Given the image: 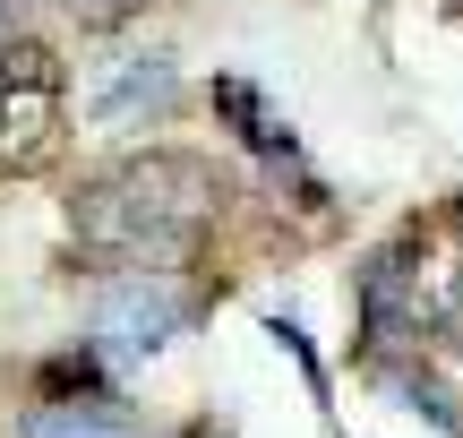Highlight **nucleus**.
<instances>
[{
  "instance_id": "nucleus-3",
  "label": "nucleus",
  "mask_w": 463,
  "mask_h": 438,
  "mask_svg": "<svg viewBox=\"0 0 463 438\" xmlns=\"http://www.w3.org/2000/svg\"><path fill=\"white\" fill-rule=\"evenodd\" d=\"M189 327V292L172 275H112L95 301V344L112 361H155Z\"/></svg>"
},
{
  "instance_id": "nucleus-4",
  "label": "nucleus",
  "mask_w": 463,
  "mask_h": 438,
  "mask_svg": "<svg viewBox=\"0 0 463 438\" xmlns=\"http://www.w3.org/2000/svg\"><path fill=\"white\" fill-rule=\"evenodd\" d=\"M172 95H181L172 61L137 52V61H120L112 78L95 86V120H112V129H137V120H164V112H172Z\"/></svg>"
},
{
  "instance_id": "nucleus-6",
  "label": "nucleus",
  "mask_w": 463,
  "mask_h": 438,
  "mask_svg": "<svg viewBox=\"0 0 463 438\" xmlns=\"http://www.w3.org/2000/svg\"><path fill=\"white\" fill-rule=\"evenodd\" d=\"M215 112H223V120H232V129H241L258 155H283V164H292V120H283V112H275V103H266L249 78H215Z\"/></svg>"
},
{
  "instance_id": "nucleus-5",
  "label": "nucleus",
  "mask_w": 463,
  "mask_h": 438,
  "mask_svg": "<svg viewBox=\"0 0 463 438\" xmlns=\"http://www.w3.org/2000/svg\"><path fill=\"white\" fill-rule=\"evenodd\" d=\"M17 438H137V430L112 395H52L17 422Z\"/></svg>"
},
{
  "instance_id": "nucleus-1",
  "label": "nucleus",
  "mask_w": 463,
  "mask_h": 438,
  "mask_svg": "<svg viewBox=\"0 0 463 438\" xmlns=\"http://www.w3.org/2000/svg\"><path fill=\"white\" fill-rule=\"evenodd\" d=\"M215 215V172L198 155H137L78 198V250L120 275H172Z\"/></svg>"
},
{
  "instance_id": "nucleus-7",
  "label": "nucleus",
  "mask_w": 463,
  "mask_h": 438,
  "mask_svg": "<svg viewBox=\"0 0 463 438\" xmlns=\"http://www.w3.org/2000/svg\"><path fill=\"white\" fill-rule=\"evenodd\" d=\"M69 9H78V26H120L137 0H69Z\"/></svg>"
},
{
  "instance_id": "nucleus-2",
  "label": "nucleus",
  "mask_w": 463,
  "mask_h": 438,
  "mask_svg": "<svg viewBox=\"0 0 463 438\" xmlns=\"http://www.w3.org/2000/svg\"><path fill=\"white\" fill-rule=\"evenodd\" d=\"M61 147V69L43 43L0 52V172H34Z\"/></svg>"
}]
</instances>
